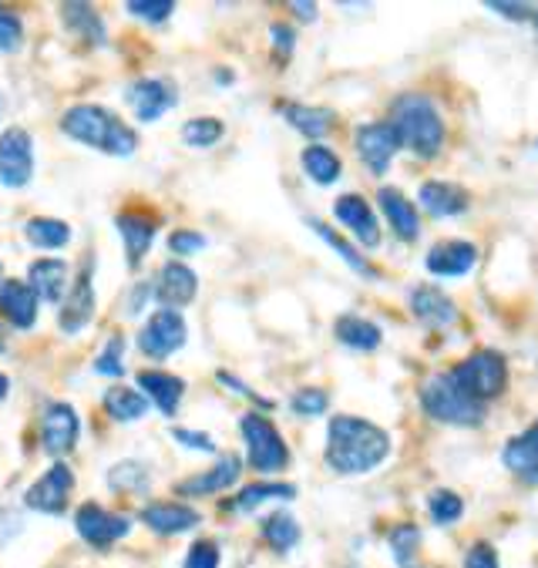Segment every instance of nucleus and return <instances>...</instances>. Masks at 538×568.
I'll return each mask as SVG.
<instances>
[{
	"instance_id": "52",
	"label": "nucleus",
	"mask_w": 538,
	"mask_h": 568,
	"mask_svg": "<svg viewBox=\"0 0 538 568\" xmlns=\"http://www.w3.org/2000/svg\"><path fill=\"white\" fill-rule=\"evenodd\" d=\"M293 11H296V18H303V21H313L317 18V4H290Z\"/></svg>"
},
{
	"instance_id": "22",
	"label": "nucleus",
	"mask_w": 538,
	"mask_h": 568,
	"mask_svg": "<svg viewBox=\"0 0 538 568\" xmlns=\"http://www.w3.org/2000/svg\"><path fill=\"white\" fill-rule=\"evenodd\" d=\"M475 263H478V250L471 243H461V240L437 243L428 253V269L434 276H465L475 269Z\"/></svg>"
},
{
	"instance_id": "48",
	"label": "nucleus",
	"mask_w": 538,
	"mask_h": 568,
	"mask_svg": "<svg viewBox=\"0 0 538 568\" xmlns=\"http://www.w3.org/2000/svg\"><path fill=\"white\" fill-rule=\"evenodd\" d=\"M172 438L183 444V448H192V451H206V454H212L215 451V441L209 438V434H202V431H186V428H175L172 431Z\"/></svg>"
},
{
	"instance_id": "46",
	"label": "nucleus",
	"mask_w": 538,
	"mask_h": 568,
	"mask_svg": "<svg viewBox=\"0 0 538 568\" xmlns=\"http://www.w3.org/2000/svg\"><path fill=\"white\" fill-rule=\"evenodd\" d=\"M186 568H219V548L215 542H196L186 555Z\"/></svg>"
},
{
	"instance_id": "30",
	"label": "nucleus",
	"mask_w": 538,
	"mask_h": 568,
	"mask_svg": "<svg viewBox=\"0 0 538 568\" xmlns=\"http://www.w3.org/2000/svg\"><path fill=\"white\" fill-rule=\"evenodd\" d=\"M505 464L512 467V475H518L528 485H538V441L531 434L512 438L505 448Z\"/></svg>"
},
{
	"instance_id": "12",
	"label": "nucleus",
	"mask_w": 538,
	"mask_h": 568,
	"mask_svg": "<svg viewBox=\"0 0 538 568\" xmlns=\"http://www.w3.org/2000/svg\"><path fill=\"white\" fill-rule=\"evenodd\" d=\"M125 102L131 105L134 118L145 121V125H152V121H159L165 112H172V108L178 105V91H175V84L165 81V78H142V81L128 84Z\"/></svg>"
},
{
	"instance_id": "29",
	"label": "nucleus",
	"mask_w": 538,
	"mask_h": 568,
	"mask_svg": "<svg viewBox=\"0 0 538 568\" xmlns=\"http://www.w3.org/2000/svg\"><path fill=\"white\" fill-rule=\"evenodd\" d=\"M24 235H27V243L37 246V250H61V246L71 243V225L61 222V219L34 216V219H27Z\"/></svg>"
},
{
	"instance_id": "18",
	"label": "nucleus",
	"mask_w": 538,
	"mask_h": 568,
	"mask_svg": "<svg viewBox=\"0 0 538 568\" xmlns=\"http://www.w3.org/2000/svg\"><path fill=\"white\" fill-rule=\"evenodd\" d=\"M142 522L155 532V535H183L192 532L202 518L199 511H192L189 505H178V501H152L142 508Z\"/></svg>"
},
{
	"instance_id": "58",
	"label": "nucleus",
	"mask_w": 538,
	"mask_h": 568,
	"mask_svg": "<svg viewBox=\"0 0 538 568\" xmlns=\"http://www.w3.org/2000/svg\"><path fill=\"white\" fill-rule=\"evenodd\" d=\"M535 21H538V11H535Z\"/></svg>"
},
{
	"instance_id": "5",
	"label": "nucleus",
	"mask_w": 538,
	"mask_h": 568,
	"mask_svg": "<svg viewBox=\"0 0 538 568\" xmlns=\"http://www.w3.org/2000/svg\"><path fill=\"white\" fill-rule=\"evenodd\" d=\"M239 431L246 441V454H249V467L259 471V475H277V471H286L290 464V448L283 441V434L277 431V424L249 410L239 420Z\"/></svg>"
},
{
	"instance_id": "43",
	"label": "nucleus",
	"mask_w": 538,
	"mask_h": 568,
	"mask_svg": "<svg viewBox=\"0 0 538 568\" xmlns=\"http://www.w3.org/2000/svg\"><path fill=\"white\" fill-rule=\"evenodd\" d=\"M121 350H125V337H121V334L108 337L105 350H102L98 360H95V373H102V376H121V373H125Z\"/></svg>"
},
{
	"instance_id": "37",
	"label": "nucleus",
	"mask_w": 538,
	"mask_h": 568,
	"mask_svg": "<svg viewBox=\"0 0 538 568\" xmlns=\"http://www.w3.org/2000/svg\"><path fill=\"white\" fill-rule=\"evenodd\" d=\"M222 135H226V125H222L219 118H212V115L189 118L183 125V141H186L189 149H212Z\"/></svg>"
},
{
	"instance_id": "2",
	"label": "nucleus",
	"mask_w": 538,
	"mask_h": 568,
	"mask_svg": "<svg viewBox=\"0 0 538 568\" xmlns=\"http://www.w3.org/2000/svg\"><path fill=\"white\" fill-rule=\"evenodd\" d=\"M61 131L87 149L118 155V159H125L139 149V131L125 125L115 112H108L102 105H71L61 115Z\"/></svg>"
},
{
	"instance_id": "45",
	"label": "nucleus",
	"mask_w": 538,
	"mask_h": 568,
	"mask_svg": "<svg viewBox=\"0 0 538 568\" xmlns=\"http://www.w3.org/2000/svg\"><path fill=\"white\" fill-rule=\"evenodd\" d=\"M168 250H172L175 256H192V253L206 250V235L196 232V229H175V232L168 235Z\"/></svg>"
},
{
	"instance_id": "3",
	"label": "nucleus",
	"mask_w": 538,
	"mask_h": 568,
	"mask_svg": "<svg viewBox=\"0 0 538 568\" xmlns=\"http://www.w3.org/2000/svg\"><path fill=\"white\" fill-rule=\"evenodd\" d=\"M390 125L400 146H408L421 159L437 155L444 146V121L428 94H400L390 108Z\"/></svg>"
},
{
	"instance_id": "27",
	"label": "nucleus",
	"mask_w": 538,
	"mask_h": 568,
	"mask_svg": "<svg viewBox=\"0 0 538 568\" xmlns=\"http://www.w3.org/2000/svg\"><path fill=\"white\" fill-rule=\"evenodd\" d=\"M102 404H105L108 417H112V420H118V424L142 420V417L149 414V397H145L142 391H134V387H121V384L108 387Z\"/></svg>"
},
{
	"instance_id": "26",
	"label": "nucleus",
	"mask_w": 538,
	"mask_h": 568,
	"mask_svg": "<svg viewBox=\"0 0 538 568\" xmlns=\"http://www.w3.org/2000/svg\"><path fill=\"white\" fill-rule=\"evenodd\" d=\"M381 209H384V216H387V222L394 225V232L400 235V240H418V209H414V202L411 199H404L397 188H381Z\"/></svg>"
},
{
	"instance_id": "1",
	"label": "nucleus",
	"mask_w": 538,
	"mask_h": 568,
	"mask_svg": "<svg viewBox=\"0 0 538 568\" xmlns=\"http://www.w3.org/2000/svg\"><path fill=\"white\" fill-rule=\"evenodd\" d=\"M390 454V438L384 428L361 417L340 414L327 431V464L337 475H367Z\"/></svg>"
},
{
	"instance_id": "50",
	"label": "nucleus",
	"mask_w": 538,
	"mask_h": 568,
	"mask_svg": "<svg viewBox=\"0 0 538 568\" xmlns=\"http://www.w3.org/2000/svg\"><path fill=\"white\" fill-rule=\"evenodd\" d=\"M269 34H273V47H277V51L286 58L290 51H293V44H296V37H293V31L286 27V24H273V27H269Z\"/></svg>"
},
{
	"instance_id": "24",
	"label": "nucleus",
	"mask_w": 538,
	"mask_h": 568,
	"mask_svg": "<svg viewBox=\"0 0 538 568\" xmlns=\"http://www.w3.org/2000/svg\"><path fill=\"white\" fill-rule=\"evenodd\" d=\"M27 279H31V290L40 300L61 303V293L68 287V263H61V259H34L31 269H27Z\"/></svg>"
},
{
	"instance_id": "33",
	"label": "nucleus",
	"mask_w": 538,
	"mask_h": 568,
	"mask_svg": "<svg viewBox=\"0 0 538 568\" xmlns=\"http://www.w3.org/2000/svg\"><path fill=\"white\" fill-rule=\"evenodd\" d=\"M61 18L71 31H78L84 40L92 44H105V21L98 18V11L92 4H61Z\"/></svg>"
},
{
	"instance_id": "42",
	"label": "nucleus",
	"mask_w": 538,
	"mask_h": 568,
	"mask_svg": "<svg viewBox=\"0 0 538 568\" xmlns=\"http://www.w3.org/2000/svg\"><path fill=\"white\" fill-rule=\"evenodd\" d=\"M290 404H293V414H300V417H320L330 407V394L320 387H303L293 394Z\"/></svg>"
},
{
	"instance_id": "4",
	"label": "nucleus",
	"mask_w": 538,
	"mask_h": 568,
	"mask_svg": "<svg viewBox=\"0 0 538 568\" xmlns=\"http://www.w3.org/2000/svg\"><path fill=\"white\" fill-rule=\"evenodd\" d=\"M421 404L434 420L458 424V428H475L484 417V404L465 394L452 373H434L421 391Z\"/></svg>"
},
{
	"instance_id": "19",
	"label": "nucleus",
	"mask_w": 538,
	"mask_h": 568,
	"mask_svg": "<svg viewBox=\"0 0 538 568\" xmlns=\"http://www.w3.org/2000/svg\"><path fill=\"white\" fill-rule=\"evenodd\" d=\"M37 303L40 297L31 290V282L8 279L4 287H0V316L17 329H31L37 323Z\"/></svg>"
},
{
	"instance_id": "38",
	"label": "nucleus",
	"mask_w": 538,
	"mask_h": 568,
	"mask_svg": "<svg viewBox=\"0 0 538 568\" xmlns=\"http://www.w3.org/2000/svg\"><path fill=\"white\" fill-rule=\"evenodd\" d=\"M418 548H421V529L418 525H397L390 532V552L400 568H418Z\"/></svg>"
},
{
	"instance_id": "13",
	"label": "nucleus",
	"mask_w": 538,
	"mask_h": 568,
	"mask_svg": "<svg viewBox=\"0 0 538 568\" xmlns=\"http://www.w3.org/2000/svg\"><path fill=\"white\" fill-rule=\"evenodd\" d=\"M152 290H155V300L162 303V310L183 313L196 300V293H199V276L186 263L172 259V263H165L159 269V279H155Z\"/></svg>"
},
{
	"instance_id": "20",
	"label": "nucleus",
	"mask_w": 538,
	"mask_h": 568,
	"mask_svg": "<svg viewBox=\"0 0 538 568\" xmlns=\"http://www.w3.org/2000/svg\"><path fill=\"white\" fill-rule=\"evenodd\" d=\"M92 316H95V287H92V276L81 273L58 310V323L65 334H81V329L92 323Z\"/></svg>"
},
{
	"instance_id": "8",
	"label": "nucleus",
	"mask_w": 538,
	"mask_h": 568,
	"mask_svg": "<svg viewBox=\"0 0 538 568\" xmlns=\"http://www.w3.org/2000/svg\"><path fill=\"white\" fill-rule=\"evenodd\" d=\"M189 326L183 320V313L175 310H159L145 320L142 334H139V350L152 360H165L172 353H178L186 347Z\"/></svg>"
},
{
	"instance_id": "53",
	"label": "nucleus",
	"mask_w": 538,
	"mask_h": 568,
	"mask_svg": "<svg viewBox=\"0 0 538 568\" xmlns=\"http://www.w3.org/2000/svg\"><path fill=\"white\" fill-rule=\"evenodd\" d=\"M8 394H11V381L4 373H0V401H8Z\"/></svg>"
},
{
	"instance_id": "51",
	"label": "nucleus",
	"mask_w": 538,
	"mask_h": 568,
	"mask_svg": "<svg viewBox=\"0 0 538 568\" xmlns=\"http://www.w3.org/2000/svg\"><path fill=\"white\" fill-rule=\"evenodd\" d=\"M488 8L505 18H515V21H535V8H528V4H488Z\"/></svg>"
},
{
	"instance_id": "25",
	"label": "nucleus",
	"mask_w": 538,
	"mask_h": 568,
	"mask_svg": "<svg viewBox=\"0 0 538 568\" xmlns=\"http://www.w3.org/2000/svg\"><path fill=\"white\" fill-rule=\"evenodd\" d=\"M411 310H414V316H418L421 323H428V326H452V323L458 320L455 303L447 300L441 290H434V287H418V290L411 293Z\"/></svg>"
},
{
	"instance_id": "21",
	"label": "nucleus",
	"mask_w": 538,
	"mask_h": 568,
	"mask_svg": "<svg viewBox=\"0 0 538 568\" xmlns=\"http://www.w3.org/2000/svg\"><path fill=\"white\" fill-rule=\"evenodd\" d=\"M334 216H337L364 246L374 250V246L381 243V225H377L371 206H367L361 196H340V199L334 202Z\"/></svg>"
},
{
	"instance_id": "6",
	"label": "nucleus",
	"mask_w": 538,
	"mask_h": 568,
	"mask_svg": "<svg viewBox=\"0 0 538 568\" xmlns=\"http://www.w3.org/2000/svg\"><path fill=\"white\" fill-rule=\"evenodd\" d=\"M452 376L461 384L465 394H471L475 401H491L505 391V381H508V367L499 353L491 350H481V353H471L468 360H461Z\"/></svg>"
},
{
	"instance_id": "34",
	"label": "nucleus",
	"mask_w": 538,
	"mask_h": 568,
	"mask_svg": "<svg viewBox=\"0 0 538 568\" xmlns=\"http://www.w3.org/2000/svg\"><path fill=\"white\" fill-rule=\"evenodd\" d=\"M300 525H296V518L286 514V511H277V514H269L266 522H262V538L269 542V548L273 552H290L300 545Z\"/></svg>"
},
{
	"instance_id": "31",
	"label": "nucleus",
	"mask_w": 538,
	"mask_h": 568,
	"mask_svg": "<svg viewBox=\"0 0 538 568\" xmlns=\"http://www.w3.org/2000/svg\"><path fill=\"white\" fill-rule=\"evenodd\" d=\"M149 485H152V475H149V467L142 461H118L108 471V488L112 491L142 495V491H149Z\"/></svg>"
},
{
	"instance_id": "40",
	"label": "nucleus",
	"mask_w": 538,
	"mask_h": 568,
	"mask_svg": "<svg viewBox=\"0 0 538 568\" xmlns=\"http://www.w3.org/2000/svg\"><path fill=\"white\" fill-rule=\"evenodd\" d=\"M24 44V21L11 8H0V51L14 55Z\"/></svg>"
},
{
	"instance_id": "23",
	"label": "nucleus",
	"mask_w": 538,
	"mask_h": 568,
	"mask_svg": "<svg viewBox=\"0 0 538 568\" xmlns=\"http://www.w3.org/2000/svg\"><path fill=\"white\" fill-rule=\"evenodd\" d=\"M421 206L437 219L461 216L468 209V193L455 182H424L421 185Z\"/></svg>"
},
{
	"instance_id": "32",
	"label": "nucleus",
	"mask_w": 538,
	"mask_h": 568,
	"mask_svg": "<svg viewBox=\"0 0 538 568\" xmlns=\"http://www.w3.org/2000/svg\"><path fill=\"white\" fill-rule=\"evenodd\" d=\"M283 118L313 141H320L334 125V115L327 108H309V105H283Z\"/></svg>"
},
{
	"instance_id": "9",
	"label": "nucleus",
	"mask_w": 538,
	"mask_h": 568,
	"mask_svg": "<svg viewBox=\"0 0 538 568\" xmlns=\"http://www.w3.org/2000/svg\"><path fill=\"white\" fill-rule=\"evenodd\" d=\"M71 491H74V471L65 464V461H55L44 475L27 488L24 495V505L31 511H40V514H61L68 511V501H71Z\"/></svg>"
},
{
	"instance_id": "54",
	"label": "nucleus",
	"mask_w": 538,
	"mask_h": 568,
	"mask_svg": "<svg viewBox=\"0 0 538 568\" xmlns=\"http://www.w3.org/2000/svg\"><path fill=\"white\" fill-rule=\"evenodd\" d=\"M4 350H8V326L0 323V353H4Z\"/></svg>"
},
{
	"instance_id": "11",
	"label": "nucleus",
	"mask_w": 538,
	"mask_h": 568,
	"mask_svg": "<svg viewBox=\"0 0 538 568\" xmlns=\"http://www.w3.org/2000/svg\"><path fill=\"white\" fill-rule=\"evenodd\" d=\"M74 529H78V535H81L87 545L108 548V545L121 542V538L131 532V518L115 514V511H105L102 505L87 501V505H81L78 514H74Z\"/></svg>"
},
{
	"instance_id": "47",
	"label": "nucleus",
	"mask_w": 538,
	"mask_h": 568,
	"mask_svg": "<svg viewBox=\"0 0 538 568\" xmlns=\"http://www.w3.org/2000/svg\"><path fill=\"white\" fill-rule=\"evenodd\" d=\"M465 568H499V555H495V548H491L488 542L471 545L468 555H465Z\"/></svg>"
},
{
	"instance_id": "28",
	"label": "nucleus",
	"mask_w": 538,
	"mask_h": 568,
	"mask_svg": "<svg viewBox=\"0 0 538 568\" xmlns=\"http://www.w3.org/2000/svg\"><path fill=\"white\" fill-rule=\"evenodd\" d=\"M337 340L350 350H377L381 347V326L364 316H340L337 320Z\"/></svg>"
},
{
	"instance_id": "57",
	"label": "nucleus",
	"mask_w": 538,
	"mask_h": 568,
	"mask_svg": "<svg viewBox=\"0 0 538 568\" xmlns=\"http://www.w3.org/2000/svg\"><path fill=\"white\" fill-rule=\"evenodd\" d=\"M0 279H4V266H0ZM0 287H4V282H0Z\"/></svg>"
},
{
	"instance_id": "7",
	"label": "nucleus",
	"mask_w": 538,
	"mask_h": 568,
	"mask_svg": "<svg viewBox=\"0 0 538 568\" xmlns=\"http://www.w3.org/2000/svg\"><path fill=\"white\" fill-rule=\"evenodd\" d=\"M34 178V141L31 131L11 125L0 131V185L24 188Z\"/></svg>"
},
{
	"instance_id": "17",
	"label": "nucleus",
	"mask_w": 538,
	"mask_h": 568,
	"mask_svg": "<svg viewBox=\"0 0 538 568\" xmlns=\"http://www.w3.org/2000/svg\"><path fill=\"white\" fill-rule=\"evenodd\" d=\"M134 384L142 387V394L165 417H172L178 410V404H183V397H186V381H183V376L168 373V370H139V373H134Z\"/></svg>"
},
{
	"instance_id": "56",
	"label": "nucleus",
	"mask_w": 538,
	"mask_h": 568,
	"mask_svg": "<svg viewBox=\"0 0 538 568\" xmlns=\"http://www.w3.org/2000/svg\"><path fill=\"white\" fill-rule=\"evenodd\" d=\"M4 108H8V102H4V94H0V115H4Z\"/></svg>"
},
{
	"instance_id": "36",
	"label": "nucleus",
	"mask_w": 538,
	"mask_h": 568,
	"mask_svg": "<svg viewBox=\"0 0 538 568\" xmlns=\"http://www.w3.org/2000/svg\"><path fill=\"white\" fill-rule=\"evenodd\" d=\"M293 495H296L293 485L262 482V485H249V488H243V491L236 495L233 508H236V511H256V508L266 505V501H290Z\"/></svg>"
},
{
	"instance_id": "41",
	"label": "nucleus",
	"mask_w": 538,
	"mask_h": 568,
	"mask_svg": "<svg viewBox=\"0 0 538 568\" xmlns=\"http://www.w3.org/2000/svg\"><path fill=\"white\" fill-rule=\"evenodd\" d=\"M309 225L317 229V232L324 235V240H327V243H330V246H334V250L340 253V259H347V263H350V266H353L356 273H367V276H374V269L367 266V259H361V256H356V253H353V246H350V243H343V240H340V235H337V232H334L330 225H324L320 219H309Z\"/></svg>"
},
{
	"instance_id": "39",
	"label": "nucleus",
	"mask_w": 538,
	"mask_h": 568,
	"mask_svg": "<svg viewBox=\"0 0 538 568\" xmlns=\"http://www.w3.org/2000/svg\"><path fill=\"white\" fill-rule=\"evenodd\" d=\"M428 505H431V518H434L437 525H455L458 518L465 514V501L455 491H444V488L434 491Z\"/></svg>"
},
{
	"instance_id": "15",
	"label": "nucleus",
	"mask_w": 538,
	"mask_h": 568,
	"mask_svg": "<svg viewBox=\"0 0 538 568\" xmlns=\"http://www.w3.org/2000/svg\"><path fill=\"white\" fill-rule=\"evenodd\" d=\"M239 471H243V461L236 454H222L209 471H202V475H192L186 482H178L175 491L183 498H206V495H219L226 491L239 482Z\"/></svg>"
},
{
	"instance_id": "49",
	"label": "nucleus",
	"mask_w": 538,
	"mask_h": 568,
	"mask_svg": "<svg viewBox=\"0 0 538 568\" xmlns=\"http://www.w3.org/2000/svg\"><path fill=\"white\" fill-rule=\"evenodd\" d=\"M152 293H155V290L149 287V282H134V290H131V297H128V303H125L128 316H139V313L145 310V300H149Z\"/></svg>"
},
{
	"instance_id": "44",
	"label": "nucleus",
	"mask_w": 538,
	"mask_h": 568,
	"mask_svg": "<svg viewBox=\"0 0 538 568\" xmlns=\"http://www.w3.org/2000/svg\"><path fill=\"white\" fill-rule=\"evenodd\" d=\"M172 11H175L172 0H131V4H128V14L142 18V21H152V24L168 21Z\"/></svg>"
},
{
	"instance_id": "55",
	"label": "nucleus",
	"mask_w": 538,
	"mask_h": 568,
	"mask_svg": "<svg viewBox=\"0 0 538 568\" xmlns=\"http://www.w3.org/2000/svg\"><path fill=\"white\" fill-rule=\"evenodd\" d=\"M528 434H531V438L538 441V420H535V424H531V428H528Z\"/></svg>"
},
{
	"instance_id": "16",
	"label": "nucleus",
	"mask_w": 538,
	"mask_h": 568,
	"mask_svg": "<svg viewBox=\"0 0 538 568\" xmlns=\"http://www.w3.org/2000/svg\"><path fill=\"white\" fill-rule=\"evenodd\" d=\"M115 229L121 235V246H125V256H128V266L139 269V263L149 256L152 243H155V232H159V222L155 216L149 212H121L115 219Z\"/></svg>"
},
{
	"instance_id": "14",
	"label": "nucleus",
	"mask_w": 538,
	"mask_h": 568,
	"mask_svg": "<svg viewBox=\"0 0 538 568\" xmlns=\"http://www.w3.org/2000/svg\"><path fill=\"white\" fill-rule=\"evenodd\" d=\"M400 149V138L394 131L390 121H377V125H364L356 131V152H361L364 165L374 172V175H384L390 159L397 155Z\"/></svg>"
},
{
	"instance_id": "35",
	"label": "nucleus",
	"mask_w": 538,
	"mask_h": 568,
	"mask_svg": "<svg viewBox=\"0 0 538 568\" xmlns=\"http://www.w3.org/2000/svg\"><path fill=\"white\" fill-rule=\"evenodd\" d=\"M303 169L313 182H320V185H330L340 178V159L327 146H306L303 149Z\"/></svg>"
},
{
	"instance_id": "10",
	"label": "nucleus",
	"mask_w": 538,
	"mask_h": 568,
	"mask_svg": "<svg viewBox=\"0 0 538 568\" xmlns=\"http://www.w3.org/2000/svg\"><path fill=\"white\" fill-rule=\"evenodd\" d=\"M81 438V417L68 401H55L40 417V444L51 457H65L78 448Z\"/></svg>"
}]
</instances>
